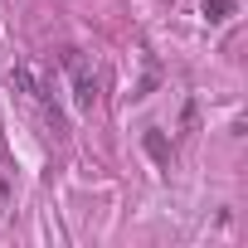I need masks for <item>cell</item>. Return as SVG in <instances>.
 Masks as SVG:
<instances>
[{"label":"cell","mask_w":248,"mask_h":248,"mask_svg":"<svg viewBox=\"0 0 248 248\" xmlns=\"http://www.w3.org/2000/svg\"><path fill=\"white\" fill-rule=\"evenodd\" d=\"M63 68H68V83H73V102L78 107H93L97 102V73H93V63L78 49H68L63 54Z\"/></svg>","instance_id":"obj_1"},{"label":"cell","mask_w":248,"mask_h":248,"mask_svg":"<svg viewBox=\"0 0 248 248\" xmlns=\"http://www.w3.org/2000/svg\"><path fill=\"white\" fill-rule=\"evenodd\" d=\"M146 151H151V161H170V146L161 132H146Z\"/></svg>","instance_id":"obj_2"},{"label":"cell","mask_w":248,"mask_h":248,"mask_svg":"<svg viewBox=\"0 0 248 248\" xmlns=\"http://www.w3.org/2000/svg\"><path fill=\"white\" fill-rule=\"evenodd\" d=\"M229 10H233V0H204V15L209 20H229Z\"/></svg>","instance_id":"obj_3"}]
</instances>
